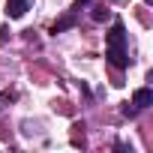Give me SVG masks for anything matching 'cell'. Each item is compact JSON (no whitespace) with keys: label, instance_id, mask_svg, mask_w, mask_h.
<instances>
[{"label":"cell","instance_id":"cell-1","mask_svg":"<svg viewBox=\"0 0 153 153\" xmlns=\"http://www.w3.org/2000/svg\"><path fill=\"white\" fill-rule=\"evenodd\" d=\"M105 57L114 69H126L129 66V51H126V24L120 18H114L108 42H105Z\"/></svg>","mask_w":153,"mask_h":153},{"label":"cell","instance_id":"cell-2","mask_svg":"<svg viewBox=\"0 0 153 153\" xmlns=\"http://www.w3.org/2000/svg\"><path fill=\"white\" fill-rule=\"evenodd\" d=\"M132 105H135L138 111L150 108V105H153V90H150V87H141V90H135V96H132Z\"/></svg>","mask_w":153,"mask_h":153},{"label":"cell","instance_id":"cell-3","mask_svg":"<svg viewBox=\"0 0 153 153\" xmlns=\"http://www.w3.org/2000/svg\"><path fill=\"white\" fill-rule=\"evenodd\" d=\"M30 6V0H6V15L9 18H21Z\"/></svg>","mask_w":153,"mask_h":153},{"label":"cell","instance_id":"cell-4","mask_svg":"<svg viewBox=\"0 0 153 153\" xmlns=\"http://www.w3.org/2000/svg\"><path fill=\"white\" fill-rule=\"evenodd\" d=\"M66 27H75V15H66V18H60V21H54V27H51V33H63Z\"/></svg>","mask_w":153,"mask_h":153},{"label":"cell","instance_id":"cell-5","mask_svg":"<svg viewBox=\"0 0 153 153\" xmlns=\"http://www.w3.org/2000/svg\"><path fill=\"white\" fill-rule=\"evenodd\" d=\"M102 18H108V9H93V21H102Z\"/></svg>","mask_w":153,"mask_h":153},{"label":"cell","instance_id":"cell-6","mask_svg":"<svg viewBox=\"0 0 153 153\" xmlns=\"http://www.w3.org/2000/svg\"><path fill=\"white\" fill-rule=\"evenodd\" d=\"M12 99H15V96H12V93H0V108H3V105H6V102H12Z\"/></svg>","mask_w":153,"mask_h":153},{"label":"cell","instance_id":"cell-7","mask_svg":"<svg viewBox=\"0 0 153 153\" xmlns=\"http://www.w3.org/2000/svg\"><path fill=\"white\" fill-rule=\"evenodd\" d=\"M84 3H87V0H75V9H81V6H84Z\"/></svg>","mask_w":153,"mask_h":153},{"label":"cell","instance_id":"cell-8","mask_svg":"<svg viewBox=\"0 0 153 153\" xmlns=\"http://www.w3.org/2000/svg\"><path fill=\"white\" fill-rule=\"evenodd\" d=\"M0 33H3V30H0Z\"/></svg>","mask_w":153,"mask_h":153}]
</instances>
